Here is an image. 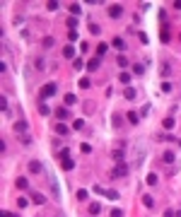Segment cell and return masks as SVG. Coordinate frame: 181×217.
I'll list each match as a JSON object with an SVG mask.
<instances>
[{
  "label": "cell",
  "mask_w": 181,
  "mask_h": 217,
  "mask_svg": "<svg viewBox=\"0 0 181 217\" xmlns=\"http://www.w3.org/2000/svg\"><path fill=\"white\" fill-rule=\"evenodd\" d=\"M106 51H109V44H99V46H97V58H101Z\"/></svg>",
  "instance_id": "obj_15"
},
{
  "label": "cell",
  "mask_w": 181,
  "mask_h": 217,
  "mask_svg": "<svg viewBox=\"0 0 181 217\" xmlns=\"http://www.w3.org/2000/svg\"><path fill=\"white\" fill-rule=\"evenodd\" d=\"M27 128H29L27 121H17V123H15V133H17V135H27Z\"/></svg>",
  "instance_id": "obj_4"
},
{
  "label": "cell",
  "mask_w": 181,
  "mask_h": 217,
  "mask_svg": "<svg viewBox=\"0 0 181 217\" xmlns=\"http://www.w3.org/2000/svg\"><path fill=\"white\" fill-rule=\"evenodd\" d=\"M145 181H147L150 186H154V184H157V174H147V179H145Z\"/></svg>",
  "instance_id": "obj_37"
},
{
  "label": "cell",
  "mask_w": 181,
  "mask_h": 217,
  "mask_svg": "<svg viewBox=\"0 0 181 217\" xmlns=\"http://www.w3.org/2000/svg\"><path fill=\"white\" fill-rule=\"evenodd\" d=\"M68 10H70V17H77V15H80V5H77V2L68 5Z\"/></svg>",
  "instance_id": "obj_14"
},
{
  "label": "cell",
  "mask_w": 181,
  "mask_h": 217,
  "mask_svg": "<svg viewBox=\"0 0 181 217\" xmlns=\"http://www.w3.org/2000/svg\"><path fill=\"white\" fill-rule=\"evenodd\" d=\"M164 128L172 130V128H174V118H164Z\"/></svg>",
  "instance_id": "obj_42"
},
{
  "label": "cell",
  "mask_w": 181,
  "mask_h": 217,
  "mask_svg": "<svg viewBox=\"0 0 181 217\" xmlns=\"http://www.w3.org/2000/svg\"><path fill=\"white\" fill-rule=\"evenodd\" d=\"M75 195H77V200H87V195H90V193H87L85 188H80V191H77Z\"/></svg>",
  "instance_id": "obj_28"
},
{
  "label": "cell",
  "mask_w": 181,
  "mask_h": 217,
  "mask_svg": "<svg viewBox=\"0 0 181 217\" xmlns=\"http://www.w3.org/2000/svg\"><path fill=\"white\" fill-rule=\"evenodd\" d=\"M68 27H70V29H77V19L70 17V19H68Z\"/></svg>",
  "instance_id": "obj_40"
},
{
  "label": "cell",
  "mask_w": 181,
  "mask_h": 217,
  "mask_svg": "<svg viewBox=\"0 0 181 217\" xmlns=\"http://www.w3.org/2000/svg\"><path fill=\"white\" fill-rule=\"evenodd\" d=\"M116 63H119L121 68H128V65H130V63H128V58H126V56H119V58H116Z\"/></svg>",
  "instance_id": "obj_29"
},
{
  "label": "cell",
  "mask_w": 181,
  "mask_h": 217,
  "mask_svg": "<svg viewBox=\"0 0 181 217\" xmlns=\"http://www.w3.org/2000/svg\"><path fill=\"white\" fill-rule=\"evenodd\" d=\"M121 15H123V7H121V5H111V7H109V17L119 19Z\"/></svg>",
  "instance_id": "obj_3"
},
{
  "label": "cell",
  "mask_w": 181,
  "mask_h": 217,
  "mask_svg": "<svg viewBox=\"0 0 181 217\" xmlns=\"http://www.w3.org/2000/svg\"><path fill=\"white\" fill-rule=\"evenodd\" d=\"M138 36H140V41H143V44H147V41H150V39H147V34H145V31H140V34H138Z\"/></svg>",
  "instance_id": "obj_47"
},
{
  "label": "cell",
  "mask_w": 181,
  "mask_h": 217,
  "mask_svg": "<svg viewBox=\"0 0 181 217\" xmlns=\"http://www.w3.org/2000/svg\"><path fill=\"white\" fill-rule=\"evenodd\" d=\"M111 121H114V128H116V130H119L121 125H123V121H121V116H119V114H114V116H111Z\"/></svg>",
  "instance_id": "obj_24"
},
{
  "label": "cell",
  "mask_w": 181,
  "mask_h": 217,
  "mask_svg": "<svg viewBox=\"0 0 181 217\" xmlns=\"http://www.w3.org/2000/svg\"><path fill=\"white\" fill-rule=\"evenodd\" d=\"M63 101H65V106H73V104H77V96H75V94H65Z\"/></svg>",
  "instance_id": "obj_16"
},
{
  "label": "cell",
  "mask_w": 181,
  "mask_h": 217,
  "mask_svg": "<svg viewBox=\"0 0 181 217\" xmlns=\"http://www.w3.org/2000/svg\"><path fill=\"white\" fill-rule=\"evenodd\" d=\"M133 70H135V75H143V72H145V65H135Z\"/></svg>",
  "instance_id": "obj_43"
},
{
  "label": "cell",
  "mask_w": 181,
  "mask_h": 217,
  "mask_svg": "<svg viewBox=\"0 0 181 217\" xmlns=\"http://www.w3.org/2000/svg\"><path fill=\"white\" fill-rule=\"evenodd\" d=\"M60 166H63L65 171H70V169H75V162H73V159H63V164H60Z\"/></svg>",
  "instance_id": "obj_19"
},
{
  "label": "cell",
  "mask_w": 181,
  "mask_h": 217,
  "mask_svg": "<svg viewBox=\"0 0 181 217\" xmlns=\"http://www.w3.org/2000/svg\"><path fill=\"white\" fill-rule=\"evenodd\" d=\"M99 212H101V205H99V203H92L90 205V215H99Z\"/></svg>",
  "instance_id": "obj_21"
},
{
  "label": "cell",
  "mask_w": 181,
  "mask_h": 217,
  "mask_svg": "<svg viewBox=\"0 0 181 217\" xmlns=\"http://www.w3.org/2000/svg\"><path fill=\"white\" fill-rule=\"evenodd\" d=\"M123 96H126V99H135V96H138V92H135L133 87H128V89L123 92Z\"/></svg>",
  "instance_id": "obj_23"
},
{
  "label": "cell",
  "mask_w": 181,
  "mask_h": 217,
  "mask_svg": "<svg viewBox=\"0 0 181 217\" xmlns=\"http://www.w3.org/2000/svg\"><path fill=\"white\" fill-rule=\"evenodd\" d=\"M164 217H176V212H174V210H167V212H164Z\"/></svg>",
  "instance_id": "obj_50"
},
{
  "label": "cell",
  "mask_w": 181,
  "mask_h": 217,
  "mask_svg": "<svg viewBox=\"0 0 181 217\" xmlns=\"http://www.w3.org/2000/svg\"><path fill=\"white\" fill-rule=\"evenodd\" d=\"M99 63H101V58H92V61L87 63V70H90V72H94V70H99Z\"/></svg>",
  "instance_id": "obj_12"
},
{
  "label": "cell",
  "mask_w": 181,
  "mask_h": 217,
  "mask_svg": "<svg viewBox=\"0 0 181 217\" xmlns=\"http://www.w3.org/2000/svg\"><path fill=\"white\" fill-rule=\"evenodd\" d=\"M29 198H31V203H36V205H44V203H46V198H44L41 193H31Z\"/></svg>",
  "instance_id": "obj_11"
},
{
  "label": "cell",
  "mask_w": 181,
  "mask_h": 217,
  "mask_svg": "<svg viewBox=\"0 0 181 217\" xmlns=\"http://www.w3.org/2000/svg\"><path fill=\"white\" fill-rule=\"evenodd\" d=\"M162 162H164V164H174V162H176V155L169 150V152H164V155H162Z\"/></svg>",
  "instance_id": "obj_9"
},
{
  "label": "cell",
  "mask_w": 181,
  "mask_h": 217,
  "mask_svg": "<svg viewBox=\"0 0 181 217\" xmlns=\"http://www.w3.org/2000/svg\"><path fill=\"white\" fill-rule=\"evenodd\" d=\"M56 116L58 118H68V109H56Z\"/></svg>",
  "instance_id": "obj_36"
},
{
  "label": "cell",
  "mask_w": 181,
  "mask_h": 217,
  "mask_svg": "<svg viewBox=\"0 0 181 217\" xmlns=\"http://www.w3.org/2000/svg\"><path fill=\"white\" fill-rule=\"evenodd\" d=\"M172 5H174V7H176V10H181V0H174V2H172Z\"/></svg>",
  "instance_id": "obj_52"
},
{
  "label": "cell",
  "mask_w": 181,
  "mask_h": 217,
  "mask_svg": "<svg viewBox=\"0 0 181 217\" xmlns=\"http://www.w3.org/2000/svg\"><path fill=\"white\" fill-rule=\"evenodd\" d=\"M126 118L130 121V125H135V123H138V114H135V111H128V116H126Z\"/></svg>",
  "instance_id": "obj_25"
},
{
  "label": "cell",
  "mask_w": 181,
  "mask_h": 217,
  "mask_svg": "<svg viewBox=\"0 0 181 217\" xmlns=\"http://www.w3.org/2000/svg\"><path fill=\"white\" fill-rule=\"evenodd\" d=\"M111 159H114L116 164H121V162H126V155H123V150H114V152H111Z\"/></svg>",
  "instance_id": "obj_8"
},
{
  "label": "cell",
  "mask_w": 181,
  "mask_h": 217,
  "mask_svg": "<svg viewBox=\"0 0 181 217\" xmlns=\"http://www.w3.org/2000/svg\"><path fill=\"white\" fill-rule=\"evenodd\" d=\"M39 114H41V116H48V114H51L48 104H44V101H41V104H39Z\"/></svg>",
  "instance_id": "obj_18"
},
{
  "label": "cell",
  "mask_w": 181,
  "mask_h": 217,
  "mask_svg": "<svg viewBox=\"0 0 181 217\" xmlns=\"http://www.w3.org/2000/svg\"><path fill=\"white\" fill-rule=\"evenodd\" d=\"M130 174V166L126 164V162H121V164H116L114 169H111V179H123V176H128Z\"/></svg>",
  "instance_id": "obj_1"
},
{
  "label": "cell",
  "mask_w": 181,
  "mask_h": 217,
  "mask_svg": "<svg viewBox=\"0 0 181 217\" xmlns=\"http://www.w3.org/2000/svg\"><path fill=\"white\" fill-rule=\"evenodd\" d=\"M60 157H63V159H68V157H70V150H68V147H63V150H60Z\"/></svg>",
  "instance_id": "obj_46"
},
{
  "label": "cell",
  "mask_w": 181,
  "mask_h": 217,
  "mask_svg": "<svg viewBox=\"0 0 181 217\" xmlns=\"http://www.w3.org/2000/svg\"><path fill=\"white\" fill-rule=\"evenodd\" d=\"M179 147H181V140H179Z\"/></svg>",
  "instance_id": "obj_54"
},
{
  "label": "cell",
  "mask_w": 181,
  "mask_h": 217,
  "mask_svg": "<svg viewBox=\"0 0 181 217\" xmlns=\"http://www.w3.org/2000/svg\"><path fill=\"white\" fill-rule=\"evenodd\" d=\"M63 58H68V61L73 58V61H75V48H73L70 44H68V46H63Z\"/></svg>",
  "instance_id": "obj_7"
},
{
  "label": "cell",
  "mask_w": 181,
  "mask_h": 217,
  "mask_svg": "<svg viewBox=\"0 0 181 217\" xmlns=\"http://www.w3.org/2000/svg\"><path fill=\"white\" fill-rule=\"evenodd\" d=\"M17 203H20V208H27V205H29V198H20Z\"/></svg>",
  "instance_id": "obj_45"
},
{
  "label": "cell",
  "mask_w": 181,
  "mask_h": 217,
  "mask_svg": "<svg viewBox=\"0 0 181 217\" xmlns=\"http://www.w3.org/2000/svg\"><path fill=\"white\" fill-rule=\"evenodd\" d=\"M46 7H48L51 12H56V10L60 7V2H58V0H48V2H46Z\"/></svg>",
  "instance_id": "obj_20"
},
{
  "label": "cell",
  "mask_w": 181,
  "mask_h": 217,
  "mask_svg": "<svg viewBox=\"0 0 181 217\" xmlns=\"http://www.w3.org/2000/svg\"><path fill=\"white\" fill-rule=\"evenodd\" d=\"M176 217H181V210H179V212H176Z\"/></svg>",
  "instance_id": "obj_53"
},
{
  "label": "cell",
  "mask_w": 181,
  "mask_h": 217,
  "mask_svg": "<svg viewBox=\"0 0 181 217\" xmlns=\"http://www.w3.org/2000/svg\"><path fill=\"white\" fill-rule=\"evenodd\" d=\"M34 65H36V70H46V58H41V56H39V58L34 61Z\"/></svg>",
  "instance_id": "obj_17"
},
{
  "label": "cell",
  "mask_w": 181,
  "mask_h": 217,
  "mask_svg": "<svg viewBox=\"0 0 181 217\" xmlns=\"http://www.w3.org/2000/svg\"><path fill=\"white\" fill-rule=\"evenodd\" d=\"M159 138H162V140H167V142H174V140H176L172 133H169V135H159Z\"/></svg>",
  "instance_id": "obj_44"
},
{
  "label": "cell",
  "mask_w": 181,
  "mask_h": 217,
  "mask_svg": "<svg viewBox=\"0 0 181 217\" xmlns=\"http://www.w3.org/2000/svg\"><path fill=\"white\" fill-rule=\"evenodd\" d=\"M111 46H114V48H116V51H126V48H128V44H126V41H123V39H121V36H116V39H114V41H111Z\"/></svg>",
  "instance_id": "obj_5"
},
{
  "label": "cell",
  "mask_w": 181,
  "mask_h": 217,
  "mask_svg": "<svg viewBox=\"0 0 181 217\" xmlns=\"http://www.w3.org/2000/svg\"><path fill=\"white\" fill-rule=\"evenodd\" d=\"M90 31H92V34H94V36H97V34H99V31H101V27H99V24H94V22H92V24H90Z\"/></svg>",
  "instance_id": "obj_38"
},
{
  "label": "cell",
  "mask_w": 181,
  "mask_h": 217,
  "mask_svg": "<svg viewBox=\"0 0 181 217\" xmlns=\"http://www.w3.org/2000/svg\"><path fill=\"white\" fill-rule=\"evenodd\" d=\"M68 39H70V44H73V41H77V29H70V31H68Z\"/></svg>",
  "instance_id": "obj_34"
},
{
  "label": "cell",
  "mask_w": 181,
  "mask_h": 217,
  "mask_svg": "<svg viewBox=\"0 0 181 217\" xmlns=\"http://www.w3.org/2000/svg\"><path fill=\"white\" fill-rule=\"evenodd\" d=\"M53 44H56V39H51V36H46V39H44V48H51Z\"/></svg>",
  "instance_id": "obj_31"
},
{
  "label": "cell",
  "mask_w": 181,
  "mask_h": 217,
  "mask_svg": "<svg viewBox=\"0 0 181 217\" xmlns=\"http://www.w3.org/2000/svg\"><path fill=\"white\" fill-rule=\"evenodd\" d=\"M39 96H41V99L56 96V85H51V82H48V85H44V87H41V92H39Z\"/></svg>",
  "instance_id": "obj_2"
},
{
  "label": "cell",
  "mask_w": 181,
  "mask_h": 217,
  "mask_svg": "<svg viewBox=\"0 0 181 217\" xmlns=\"http://www.w3.org/2000/svg\"><path fill=\"white\" fill-rule=\"evenodd\" d=\"M119 82L128 85V82H130V72H121V75H119Z\"/></svg>",
  "instance_id": "obj_27"
},
{
  "label": "cell",
  "mask_w": 181,
  "mask_h": 217,
  "mask_svg": "<svg viewBox=\"0 0 181 217\" xmlns=\"http://www.w3.org/2000/svg\"><path fill=\"white\" fill-rule=\"evenodd\" d=\"M2 217H20L17 212H2Z\"/></svg>",
  "instance_id": "obj_51"
},
{
  "label": "cell",
  "mask_w": 181,
  "mask_h": 217,
  "mask_svg": "<svg viewBox=\"0 0 181 217\" xmlns=\"http://www.w3.org/2000/svg\"><path fill=\"white\" fill-rule=\"evenodd\" d=\"M73 128H75V130H82V128H85V121H82V118H77V121H73Z\"/></svg>",
  "instance_id": "obj_30"
},
{
  "label": "cell",
  "mask_w": 181,
  "mask_h": 217,
  "mask_svg": "<svg viewBox=\"0 0 181 217\" xmlns=\"http://www.w3.org/2000/svg\"><path fill=\"white\" fill-rule=\"evenodd\" d=\"M31 142V135H22V145H29Z\"/></svg>",
  "instance_id": "obj_48"
},
{
  "label": "cell",
  "mask_w": 181,
  "mask_h": 217,
  "mask_svg": "<svg viewBox=\"0 0 181 217\" xmlns=\"http://www.w3.org/2000/svg\"><path fill=\"white\" fill-rule=\"evenodd\" d=\"M73 68H75V70H82V58H75V61H73Z\"/></svg>",
  "instance_id": "obj_39"
},
{
  "label": "cell",
  "mask_w": 181,
  "mask_h": 217,
  "mask_svg": "<svg viewBox=\"0 0 181 217\" xmlns=\"http://www.w3.org/2000/svg\"><path fill=\"white\" fill-rule=\"evenodd\" d=\"M104 195H106V198H109V200H119V193H116V191H106V193H104Z\"/></svg>",
  "instance_id": "obj_33"
},
{
  "label": "cell",
  "mask_w": 181,
  "mask_h": 217,
  "mask_svg": "<svg viewBox=\"0 0 181 217\" xmlns=\"http://www.w3.org/2000/svg\"><path fill=\"white\" fill-rule=\"evenodd\" d=\"M15 184H17V188H20V191H27V188H29V181H27L24 176H20V179H17Z\"/></svg>",
  "instance_id": "obj_13"
},
{
  "label": "cell",
  "mask_w": 181,
  "mask_h": 217,
  "mask_svg": "<svg viewBox=\"0 0 181 217\" xmlns=\"http://www.w3.org/2000/svg\"><path fill=\"white\" fill-rule=\"evenodd\" d=\"M111 217H123V210H111Z\"/></svg>",
  "instance_id": "obj_49"
},
{
  "label": "cell",
  "mask_w": 181,
  "mask_h": 217,
  "mask_svg": "<svg viewBox=\"0 0 181 217\" xmlns=\"http://www.w3.org/2000/svg\"><path fill=\"white\" fill-rule=\"evenodd\" d=\"M159 72H162V75H172V65H167V63H164V65L159 68Z\"/></svg>",
  "instance_id": "obj_32"
},
{
  "label": "cell",
  "mask_w": 181,
  "mask_h": 217,
  "mask_svg": "<svg viewBox=\"0 0 181 217\" xmlns=\"http://www.w3.org/2000/svg\"><path fill=\"white\" fill-rule=\"evenodd\" d=\"M53 130H56V135H68V125H65V123H56V125H53Z\"/></svg>",
  "instance_id": "obj_10"
},
{
  "label": "cell",
  "mask_w": 181,
  "mask_h": 217,
  "mask_svg": "<svg viewBox=\"0 0 181 217\" xmlns=\"http://www.w3.org/2000/svg\"><path fill=\"white\" fill-rule=\"evenodd\" d=\"M143 205H145V208H154V198H152V195H145V198H143Z\"/></svg>",
  "instance_id": "obj_22"
},
{
  "label": "cell",
  "mask_w": 181,
  "mask_h": 217,
  "mask_svg": "<svg viewBox=\"0 0 181 217\" xmlns=\"http://www.w3.org/2000/svg\"><path fill=\"white\" fill-rule=\"evenodd\" d=\"M29 171H31V174H41V171H44V166H41V162H36V159H31V162H29Z\"/></svg>",
  "instance_id": "obj_6"
},
{
  "label": "cell",
  "mask_w": 181,
  "mask_h": 217,
  "mask_svg": "<svg viewBox=\"0 0 181 217\" xmlns=\"http://www.w3.org/2000/svg\"><path fill=\"white\" fill-rule=\"evenodd\" d=\"M80 150H82L85 155H90V152H92V145H90V142H82V145H80Z\"/></svg>",
  "instance_id": "obj_35"
},
{
  "label": "cell",
  "mask_w": 181,
  "mask_h": 217,
  "mask_svg": "<svg viewBox=\"0 0 181 217\" xmlns=\"http://www.w3.org/2000/svg\"><path fill=\"white\" fill-rule=\"evenodd\" d=\"M90 85H92V82H90V80H87V77H82V80H80V87H82V89H87Z\"/></svg>",
  "instance_id": "obj_41"
},
{
  "label": "cell",
  "mask_w": 181,
  "mask_h": 217,
  "mask_svg": "<svg viewBox=\"0 0 181 217\" xmlns=\"http://www.w3.org/2000/svg\"><path fill=\"white\" fill-rule=\"evenodd\" d=\"M159 39H162V41H164V44H167V41H169V29H167V24H164V27H162V34H159Z\"/></svg>",
  "instance_id": "obj_26"
}]
</instances>
